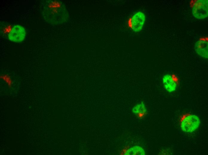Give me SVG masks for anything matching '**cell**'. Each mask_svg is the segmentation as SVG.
<instances>
[{"mask_svg": "<svg viewBox=\"0 0 208 155\" xmlns=\"http://www.w3.org/2000/svg\"><path fill=\"white\" fill-rule=\"evenodd\" d=\"M146 20V16L141 11H138L132 16L131 21V27L135 32L140 31L143 27Z\"/></svg>", "mask_w": 208, "mask_h": 155, "instance_id": "4", "label": "cell"}, {"mask_svg": "<svg viewBox=\"0 0 208 155\" xmlns=\"http://www.w3.org/2000/svg\"><path fill=\"white\" fill-rule=\"evenodd\" d=\"M133 114L139 118H141L146 112V109L143 102L134 107L132 109Z\"/></svg>", "mask_w": 208, "mask_h": 155, "instance_id": "8", "label": "cell"}, {"mask_svg": "<svg viewBox=\"0 0 208 155\" xmlns=\"http://www.w3.org/2000/svg\"><path fill=\"white\" fill-rule=\"evenodd\" d=\"M163 83L165 88L168 92H172L175 90L177 84L169 74H167L164 76Z\"/></svg>", "mask_w": 208, "mask_h": 155, "instance_id": "7", "label": "cell"}, {"mask_svg": "<svg viewBox=\"0 0 208 155\" xmlns=\"http://www.w3.org/2000/svg\"><path fill=\"white\" fill-rule=\"evenodd\" d=\"M125 155H145L144 149L139 146H133L129 148L126 151Z\"/></svg>", "mask_w": 208, "mask_h": 155, "instance_id": "9", "label": "cell"}, {"mask_svg": "<svg viewBox=\"0 0 208 155\" xmlns=\"http://www.w3.org/2000/svg\"><path fill=\"white\" fill-rule=\"evenodd\" d=\"M26 32L24 28L19 25L14 26L8 35L9 40L15 42H20L25 37Z\"/></svg>", "mask_w": 208, "mask_h": 155, "instance_id": "5", "label": "cell"}, {"mask_svg": "<svg viewBox=\"0 0 208 155\" xmlns=\"http://www.w3.org/2000/svg\"><path fill=\"white\" fill-rule=\"evenodd\" d=\"M195 49L199 55L205 58H208V42L207 40H198L195 42Z\"/></svg>", "mask_w": 208, "mask_h": 155, "instance_id": "6", "label": "cell"}, {"mask_svg": "<svg viewBox=\"0 0 208 155\" xmlns=\"http://www.w3.org/2000/svg\"><path fill=\"white\" fill-rule=\"evenodd\" d=\"M194 17L198 19H204L208 16V0H198L194 4L192 10Z\"/></svg>", "mask_w": 208, "mask_h": 155, "instance_id": "3", "label": "cell"}, {"mask_svg": "<svg viewBox=\"0 0 208 155\" xmlns=\"http://www.w3.org/2000/svg\"><path fill=\"white\" fill-rule=\"evenodd\" d=\"M0 78L6 84L9 88H11L13 81L9 75L5 74H2L0 75Z\"/></svg>", "mask_w": 208, "mask_h": 155, "instance_id": "10", "label": "cell"}, {"mask_svg": "<svg viewBox=\"0 0 208 155\" xmlns=\"http://www.w3.org/2000/svg\"><path fill=\"white\" fill-rule=\"evenodd\" d=\"M200 123V119L194 114H190L185 117L181 123V128L183 131L191 133L195 131L199 127Z\"/></svg>", "mask_w": 208, "mask_h": 155, "instance_id": "2", "label": "cell"}, {"mask_svg": "<svg viewBox=\"0 0 208 155\" xmlns=\"http://www.w3.org/2000/svg\"><path fill=\"white\" fill-rule=\"evenodd\" d=\"M42 16L44 21L52 25L66 23L69 15L65 3L59 0H43L41 3Z\"/></svg>", "mask_w": 208, "mask_h": 155, "instance_id": "1", "label": "cell"}]
</instances>
